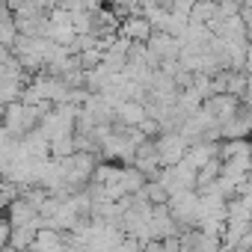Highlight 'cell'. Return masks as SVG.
Returning a JSON list of instances; mask_svg holds the SVG:
<instances>
[{
    "instance_id": "cell-1",
    "label": "cell",
    "mask_w": 252,
    "mask_h": 252,
    "mask_svg": "<svg viewBox=\"0 0 252 252\" xmlns=\"http://www.w3.org/2000/svg\"><path fill=\"white\" fill-rule=\"evenodd\" d=\"M125 36L128 39H149L152 36V24L143 21V18H134V21H128V27H125Z\"/></svg>"
}]
</instances>
